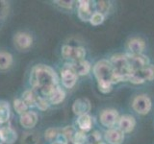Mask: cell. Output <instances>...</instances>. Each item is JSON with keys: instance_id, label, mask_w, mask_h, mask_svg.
Masks as SVG:
<instances>
[{"instance_id": "obj_19", "label": "cell", "mask_w": 154, "mask_h": 144, "mask_svg": "<svg viewBox=\"0 0 154 144\" xmlns=\"http://www.w3.org/2000/svg\"><path fill=\"white\" fill-rule=\"evenodd\" d=\"M48 102L52 105H58L62 103L66 98V92L64 89H62L59 86L52 91L51 94L48 96Z\"/></svg>"}, {"instance_id": "obj_4", "label": "cell", "mask_w": 154, "mask_h": 144, "mask_svg": "<svg viewBox=\"0 0 154 144\" xmlns=\"http://www.w3.org/2000/svg\"><path fill=\"white\" fill-rule=\"evenodd\" d=\"M154 80V64H149L143 69L133 71L129 77L130 83L134 85H141L146 81Z\"/></svg>"}, {"instance_id": "obj_37", "label": "cell", "mask_w": 154, "mask_h": 144, "mask_svg": "<svg viewBox=\"0 0 154 144\" xmlns=\"http://www.w3.org/2000/svg\"><path fill=\"white\" fill-rule=\"evenodd\" d=\"M98 144H107L106 142H100V143H98Z\"/></svg>"}, {"instance_id": "obj_16", "label": "cell", "mask_w": 154, "mask_h": 144, "mask_svg": "<svg viewBox=\"0 0 154 144\" xmlns=\"http://www.w3.org/2000/svg\"><path fill=\"white\" fill-rule=\"evenodd\" d=\"M69 64L78 76H85L87 74H89L91 69V62L87 60L72 62H69Z\"/></svg>"}, {"instance_id": "obj_3", "label": "cell", "mask_w": 154, "mask_h": 144, "mask_svg": "<svg viewBox=\"0 0 154 144\" xmlns=\"http://www.w3.org/2000/svg\"><path fill=\"white\" fill-rule=\"evenodd\" d=\"M110 62L112 64L114 71L116 73L122 74L125 76H130L133 72L131 66L129 64L127 57L125 54H116L113 55L110 59Z\"/></svg>"}, {"instance_id": "obj_33", "label": "cell", "mask_w": 154, "mask_h": 144, "mask_svg": "<svg viewBox=\"0 0 154 144\" xmlns=\"http://www.w3.org/2000/svg\"><path fill=\"white\" fill-rule=\"evenodd\" d=\"M55 3H57L62 8L69 10V9L72 8V6H73L74 2L73 1H69V0H67V1H64V0H63V1H61V0H57V1H55Z\"/></svg>"}, {"instance_id": "obj_15", "label": "cell", "mask_w": 154, "mask_h": 144, "mask_svg": "<svg viewBox=\"0 0 154 144\" xmlns=\"http://www.w3.org/2000/svg\"><path fill=\"white\" fill-rule=\"evenodd\" d=\"M32 42L33 38L27 33L19 32L14 36V44L17 45L18 49H27L32 45Z\"/></svg>"}, {"instance_id": "obj_14", "label": "cell", "mask_w": 154, "mask_h": 144, "mask_svg": "<svg viewBox=\"0 0 154 144\" xmlns=\"http://www.w3.org/2000/svg\"><path fill=\"white\" fill-rule=\"evenodd\" d=\"M78 3V17L82 21H90L91 16L94 14L93 10L91 8V1L80 0Z\"/></svg>"}, {"instance_id": "obj_34", "label": "cell", "mask_w": 154, "mask_h": 144, "mask_svg": "<svg viewBox=\"0 0 154 144\" xmlns=\"http://www.w3.org/2000/svg\"><path fill=\"white\" fill-rule=\"evenodd\" d=\"M51 144H66V143H63V142H61L59 140H54V141H52Z\"/></svg>"}, {"instance_id": "obj_23", "label": "cell", "mask_w": 154, "mask_h": 144, "mask_svg": "<svg viewBox=\"0 0 154 144\" xmlns=\"http://www.w3.org/2000/svg\"><path fill=\"white\" fill-rule=\"evenodd\" d=\"M10 106L6 102H0V123H5L9 121L10 118Z\"/></svg>"}, {"instance_id": "obj_17", "label": "cell", "mask_w": 154, "mask_h": 144, "mask_svg": "<svg viewBox=\"0 0 154 144\" xmlns=\"http://www.w3.org/2000/svg\"><path fill=\"white\" fill-rule=\"evenodd\" d=\"M19 123H20V125L23 128L32 129L38 123V115L34 112H26L25 113L20 115Z\"/></svg>"}, {"instance_id": "obj_18", "label": "cell", "mask_w": 154, "mask_h": 144, "mask_svg": "<svg viewBox=\"0 0 154 144\" xmlns=\"http://www.w3.org/2000/svg\"><path fill=\"white\" fill-rule=\"evenodd\" d=\"M76 124L81 131L85 133L89 132L91 130V127H93V118H91L90 114L81 115V116H78V118H77Z\"/></svg>"}, {"instance_id": "obj_30", "label": "cell", "mask_w": 154, "mask_h": 144, "mask_svg": "<svg viewBox=\"0 0 154 144\" xmlns=\"http://www.w3.org/2000/svg\"><path fill=\"white\" fill-rule=\"evenodd\" d=\"M59 136V132H58V130L56 128H49L47 129L45 133V138L47 139V140L49 141H54L56 140L57 136Z\"/></svg>"}, {"instance_id": "obj_11", "label": "cell", "mask_w": 154, "mask_h": 144, "mask_svg": "<svg viewBox=\"0 0 154 144\" xmlns=\"http://www.w3.org/2000/svg\"><path fill=\"white\" fill-rule=\"evenodd\" d=\"M91 109V101L88 98H78L76 99L73 105H72V112H74V114L81 116L84 114H89Z\"/></svg>"}, {"instance_id": "obj_9", "label": "cell", "mask_w": 154, "mask_h": 144, "mask_svg": "<svg viewBox=\"0 0 154 144\" xmlns=\"http://www.w3.org/2000/svg\"><path fill=\"white\" fill-rule=\"evenodd\" d=\"M0 136H1L3 143L14 144L17 139V132L11 127L10 121L5 123H0Z\"/></svg>"}, {"instance_id": "obj_21", "label": "cell", "mask_w": 154, "mask_h": 144, "mask_svg": "<svg viewBox=\"0 0 154 144\" xmlns=\"http://www.w3.org/2000/svg\"><path fill=\"white\" fill-rule=\"evenodd\" d=\"M13 64V56L7 52H0V70H6Z\"/></svg>"}, {"instance_id": "obj_29", "label": "cell", "mask_w": 154, "mask_h": 144, "mask_svg": "<svg viewBox=\"0 0 154 144\" xmlns=\"http://www.w3.org/2000/svg\"><path fill=\"white\" fill-rule=\"evenodd\" d=\"M76 132H77V130L73 126H66L63 129L62 134L66 137V140H72Z\"/></svg>"}, {"instance_id": "obj_24", "label": "cell", "mask_w": 154, "mask_h": 144, "mask_svg": "<svg viewBox=\"0 0 154 144\" xmlns=\"http://www.w3.org/2000/svg\"><path fill=\"white\" fill-rule=\"evenodd\" d=\"M87 142L88 144H98L102 142V136L99 131H94L87 136Z\"/></svg>"}, {"instance_id": "obj_2", "label": "cell", "mask_w": 154, "mask_h": 144, "mask_svg": "<svg viewBox=\"0 0 154 144\" xmlns=\"http://www.w3.org/2000/svg\"><path fill=\"white\" fill-rule=\"evenodd\" d=\"M93 72L97 81V86L100 92L107 94L112 91L113 84L112 77L114 74V68L108 60H100L95 62L93 67Z\"/></svg>"}, {"instance_id": "obj_12", "label": "cell", "mask_w": 154, "mask_h": 144, "mask_svg": "<svg viewBox=\"0 0 154 144\" xmlns=\"http://www.w3.org/2000/svg\"><path fill=\"white\" fill-rule=\"evenodd\" d=\"M124 138V134L119 129H108L104 133V139L108 144H122Z\"/></svg>"}, {"instance_id": "obj_27", "label": "cell", "mask_w": 154, "mask_h": 144, "mask_svg": "<svg viewBox=\"0 0 154 144\" xmlns=\"http://www.w3.org/2000/svg\"><path fill=\"white\" fill-rule=\"evenodd\" d=\"M105 20V16L100 13H97V12H94L93 16H91V19H90V23L91 25L94 26H98L100 24H102Z\"/></svg>"}, {"instance_id": "obj_1", "label": "cell", "mask_w": 154, "mask_h": 144, "mask_svg": "<svg viewBox=\"0 0 154 144\" xmlns=\"http://www.w3.org/2000/svg\"><path fill=\"white\" fill-rule=\"evenodd\" d=\"M30 85L34 89H38L41 93L48 97L59 83V78L56 71L49 65L37 64L32 68L30 73Z\"/></svg>"}, {"instance_id": "obj_32", "label": "cell", "mask_w": 154, "mask_h": 144, "mask_svg": "<svg viewBox=\"0 0 154 144\" xmlns=\"http://www.w3.org/2000/svg\"><path fill=\"white\" fill-rule=\"evenodd\" d=\"M71 50H72V46L70 45H64L62 47V56L65 58V59H70V55H71Z\"/></svg>"}, {"instance_id": "obj_31", "label": "cell", "mask_w": 154, "mask_h": 144, "mask_svg": "<svg viewBox=\"0 0 154 144\" xmlns=\"http://www.w3.org/2000/svg\"><path fill=\"white\" fill-rule=\"evenodd\" d=\"M72 140H74L78 144H85L87 142V136L83 131H77L74 134V137Z\"/></svg>"}, {"instance_id": "obj_8", "label": "cell", "mask_w": 154, "mask_h": 144, "mask_svg": "<svg viewBox=\"0 0 154 144\" xmlns=\"http://www.w3.org/2000/svg\"><path fill=\"white\" fill-rule=\"evenodd\" d=\"M125 55L127 57L129 64L133 71L143 69L150 64L148 57L143 54H130V53H126Z\"/></svg>"}, {"instance_id": "obj_26", "label": "cell", "mask_w": 154, "mask_h": 144, "mask_svg": "<svg viewBox=\"0 0 154 144\" xmlns=\"http://www.w3.org/2000/svg\"><path fill=\"white\" fill-rule=\"evenodd\" d=\"M110 6H111V4L109 1H104V0H102V1H97L95 4V10H96L95 12L100 13L105 16V14L109 12Z\"/></svg>"}, {"instance_id": "obj_7", "label": "cell", "mask_w": 154, "mask_h": 144, "mask_svg": "<svg viewBox=\"0 0 154 144\" xmlns=\"http://www.w3.org/2000/svg\"><path fill=\"white\" fill-rule=\"evenodd\" d=\"M119 118V112L114 109L103 110L99 114L100 123L102 124V126L107 127L108 129H112L116 124H118Z\"/></svg>"}, {"instance_id": "obj_20", "label": "cell", "mask_w": 154, "mask_h": 144, "mask_svg": "<svg viewBox=\"0 0 154 144\" xmlns=\"http://www.w3.org/2000/svg\"><path fill=\"white\" fill-rule=\"evenodd\" d=\"M87 55L86 49L82 46H72V50H71V55H70V60L73 62L77 61H82L85 60V57Z\"/></svg>"}, {"instance_id": "obj_28", "label": "cell", "mask_w": 154, "mask_h": 144, "mask_svg": "<svg viewBox=\"0 0 154 144\" xmlns=\"http://www.w3.org/2000/svg\"><path fill=\"white\" fill-rule=\"evenodd\" d=\"M36 107L41 110H46L49 108V102L45 97L38 96L36 97Z\"/></svg>"}, {"instance_id": "obj_36", "label": "cell", "mask_w": 154, "mask_h": 144, "mask_svg": "<svg viewBox=\"0 0 154 144\" xmlns=\"http://www.w3.org/2000/svg\"><path fill=\"white\" fill-rule=\"evenodd\" d=\"M0 144H3V140H2V138H1V136H0Z\"/></svg>"}, {"instance_id": "obj_5", "label": "cell", "mask_w": 154, "mask_h": 144, "mask_svg": "<svg viewBox=\"0 0 154 144\" xmlns=\"http://www.w3.org/2000/svg\"><path fill=\"white\" fill-rule=\"evenodd\" d=\"M132 108L138 114L146 115L151 110L152 101L146 94H139L132 101Z\"/></svg>"}, {"instance_id": "obj_10", "label": "cell", "mask_w": 154, "mask_h": 144, "mask_svg": "<svg viewBox=\"0 0 154 144\" xmlns=\"http://www.w3.org/2000/svg\"><path fill=\"white\" fill-rule=\"evenodd\" d=\"M118 127L123 134H130L136 127V119L130 114H123L119 118Z\"/></svg>"}, {"instance_id": "obj_6", "label": "cell", "mask_w": 154, "mask_h": 144, "mask_svg": "<svg viewBox=\"0 0 154 144\" xmlns=\"http://www.w3.org/2000/svg\"><path fill=\"white\" fill-rule=\"evenodd\" d=\"M61 79L62 84L66 88H72L77 83L78 75L71 67L69 62L66 64L61 70Z\"/></svg>"}, {"instance_id": "obj_22", "label": "cell", "mask_w": 154, "mask_h": 144, "mask_svg": "<svg viewBox=\"0 0 154 144\" xmlns=\"http://www.w3.org/2000/svg\"><path fill=\"white\" fill-rule=\"evenodd\" d=\"M36 97L37 95L34 93L33 90H26L22 94V100L28 108L36 107Z\"/></svg>"}, {"instance_id": "obj_25", "label": "cell", "mask_w": 154, "mask_h": 144, "mask_svg": "<svg viewBox=\"0 0 154 144\" xmlns=\"http://www.w3.org/2000/svg\"><path fill=\"white\" fill-rule=\"evenodd\" d=\"M14 110H16V112L22 115L23 113H25L26 112H28V107L27 105L23 102L22 99H16L14 101Z\"/></svg>"}, {"instance_id": "obj_35", "label": "cell", "mask_w": 154, "mask_h": 144, "mask_svg": "<svg viewBox=\"0 0 154 144\" xmlns=\"http://www.w3.org/2000/svg\"><path fill=\"white\" fill-rule=\"evenodd\" d=\"M66 144H78V143H76L74 140H67L66 141Z\"/></svg>"}, {"instance_id": "obj_13", "label": "cell", "mask_w": 154, "mask_h": 144, "mask_svg": "<svg viewBox=\"0 0 154 144\" xmlns=\"http://www.w3.org/2000/svg\"><path fill=\"white\" fill-rule=\"evenodd\" d=\"M146 47V41L141 38H132L127 42V49L130 54H143Z\"/></svg>"}]
</instances>
